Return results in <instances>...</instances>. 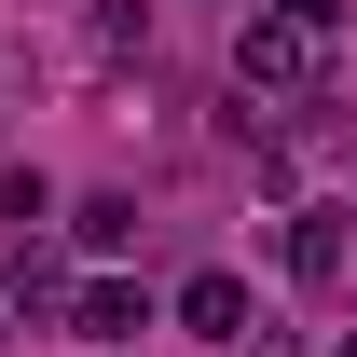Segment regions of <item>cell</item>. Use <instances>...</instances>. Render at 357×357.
I'll use <instances>...</instances> for the list:
<instances>
[{"label": "cell", "instance_id": "cell-1", "mask_svg": "<svg viewBox=\"0 0 357 357\" xmlns=\"http://www.w3.org/2000/svg\"><path fill=\"white\" fill-rule=\"evenodd\" d=\"M316 69H330V28H303V14L234 28V96H316Z\"/></svg>", "mask_w": 357, "mask_h": 357}, {"label": "cell", "instance_id": "cell-2", "mask_svg": "<svg viewBox=\"0 0 357 357\" xmlns=\"http://www.w3.org/2000/svg\"><path fill=\"white\" fill-rule=\"evenodd\" d=\"M178 330H192V344H275V316L248 303V275H192V289H178Z\"/></svg>", "mask_w": 357, "mask_h": 357}, {"label": "cell", "instance_id": "cell-3", "mask_svg": "<svg viewBox=\"0 0 357 357\" xmlns=\"http://www.w3.org/2000/svg\"><path fill=\"white\" fill-rule=\"evenodd\" d=\"M344 261H357L344 206H289V275H303V289H344Z\"/></svg>", "mask_w": 357, "mask_h": 357}, {"label": "cell", "instance_id": "cell-4", "mask_svg": "<svg viewBox=\"0 0 357 357\" xmlns=\"http://www.w3.org/2000/svg\"><path fill=\"white\" fill-rule=\"evenodd\" d=\"M69 330H83V344H137V330H151V303H137L124 275H83V289H69Z\"/></svg>", "mask_w": 357, "mask_h": 357}, {"label": "cell", "instance_id": "cell-5", "mask_svg": "<svg viewBox=\"0 0 357 357\" xmlns=\"http://www.w3.org/2000/svg\"><path fill=\"white\" fill-rule=\"evenodd\" d=\"M261 14H303V28H344V0H261Z\"/></svg>", "mask_w": 357, "mask_h": 357}, {"label": "cell", "instance_id": "cell-6", "mask_svg": "<svg viewBox=\"0 0 357 357\" xmlns=\"http://www.w3.org/2000/svg\"><path fill=\"white\" fill-rule=\"evenodd\" d=\"M330 357H357V330H344V344H330Z\"/></svg>", "mask_w": 357, "mask_h": 357}]
</instances>
